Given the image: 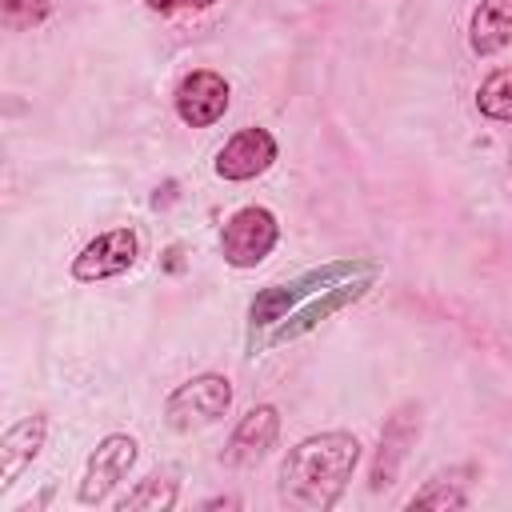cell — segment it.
I'll return each instance as SVG.
<instances>
[{
	"label": "cell",
	"mask_w": 512,
	"mask_h": 512,
	"mask_svg": "<svg viewBox=\"0 0 512 512\" xmlns=\"http://www.w3.org/2000/svg\"><path fill=\"white\" fill-rule=\"evenodd\" d=\"M360 460V440L352 432H320L304 436L296 448H288L280 464V504L296 512H328L344 496L352 472Z\"/></svg>",
	"instance_id": "obj_1"
},
{
	"label": "cell",
	"mask_w": 512,
	"mask_h": 512,
	"mask_svg": "<svg viewBox=\"0 0 512 512\" xmlns=\"http://www.w3.org/2000/svg\"><path fill=\"white\" fill-rule=\"evenodd\" d=\"M364 272H380V264H376V260H360V256H352V260H328V264H320V268L300 272V276L288 280V284H268V288H260V292L252 296V304H248V324H252V332H256V328H272V324L284 320L300 300H312V296H320L324 288L344 284V280L364 276Z\"/></svg>",
	"instance_id": "obj_2"
},
{
	"label": "cell",
	"mask_w": 512,
	"mask_h": 512,
	"mask_svg": "<svg viewBox=\"0 0 512 512\" xmlns=\"http://www.w3.org/2000/svg\"><path fill=\"white\" fill-rule=\"evenodd\" d=\"M232 404V384L220 372H200L184 384H176L164 400V424L172 432H196L216 424Z\"/></svg>",
	"instance_id": "obj_3"
},
{
	"label": "cell",
	"mask_w": 512,
	"mask_h": 512,
	"mask_svg": "<svg viewBox=\"0 0 512 512\" xmlns=\"http://www.w3.org/2000/svg\"><path fill=\"white\" fill-rule=\"evenodd\" d=\"M280 240V220L264 204L236 208L220 228V256L232 268H256Z\"/></svg>",
	"instance_id": "obj_4"
},
{
	"label": "cell",
	"mask_w": 512,
	"mask_h": 512,
	"mask_svg": "<svg viewBox=\"0 0 512 512\" xmlns=\"http://www.w3.org/2000/svg\"><path fill=\"white\" fill-rule=\"evenodd\" d=\"M376 276L380 272H364V276H352V280H344V284H332V288H324L320 296H312L308 304H300L296 312H288L284 320H276L272 324V332L268 336H260V340H252V352H260V348H272V344H284V340H300L304 332H312L320 320H328L332 312H340V308H348V304H356L372 284H376Z\"/></svg>",
	"instance_id": "obj_5"
},
{
	"label": "cell",
	"mask_w": 512,
	"mask_h": 512,
	"mask_svg": "<svg viewBox=\"0 0 512 512\" xmlns=\"http://www.w3.org/2000/svg\"><path fill=\"white\" fill-rule=\"evenodd\" d=\"M132 464H136V440H132L128 432H112V436H104V440L92 448L88 464H84L76 500H80V504H100V500H104V496L132 472Z\"/></svg>",
	"instance_id": "obj_6"
},
{
	"label": "cell",
	"mask_w": 512,
	"mask_h": 512,
	"mask_svg": "<svg viewBox=\"0 0 512 512\" xmlns=\"http://www.w3.org/2000/svg\"><path fill=\"white\" fill-rule=\"evenodd\" d=\"M140 256V240L132 228H112V232H100L96 240H88L76 260H72V276L80 284H96V280H112V276H124Z\"/></svg>",
	"instance_id": "obj_7"
},
{
	"label": "cell",
	"mask_w": 512,
	"mask_h": 512,
	"mask_svg": "<svg viewBox=\"0 0 512 512\" xmlns=\"http://www.w3.org/2000/svg\"><path fill=\"white\" fill-rule=\"evenodd\" d=\"M416 436H420V404L408 400L380 428V448H376V460H372V472H368V488L372 492L396 484V472H400L408 448L416 444Z\"/></svg>",
	"instance_id": "obj_8"
},
{
	"label": "cell",
	"mask_w": 512,
	"mask_h": 512,
	"mask_svg": "<svg viewBox=\"0 0 512 512\" xmlns=\"http://www.w3.org/2000/svg\"><path fill=\"white\" fill-rule=\"evenodd\" d=\"M228 100H232V88L220 72L212 68H196L188 72L180 84H176V116L188 124V128H208L216 124L224 112H228Z\"/></svg>",
	"instance_id": "obj_9"
},
{
	"label": "cell",
	"mask_w": 512,
	"mask_h": 512,
	"mask_svg": "<svg viewBox=\"0 0 512 512\" xmlns=\"http://www.w3.org/2000/svg\"><path fill=\"white\" fill-rule=\"evenodd\" d=\"M276 136L268 128H240L228 136V144L216 152V176L220 180H252L276 164Z\"/></svg>",
	"instance_id": "obj_10"
},
{
	"label": "cell",
	"mask_w": 512,
	"mask_h": 512,
	"mask_svg": "<svg viewBox=\"0 0 512 512\" xmlns=\"http://www.w3.org/2000/svg\"><path fill=\"white\" fill-rule=\"evenodd\" d=\"M276 436H280V412L272 404H252L236 420V428H232V436L224 444V464H232V468L256 464L260 456H268V448L276 444Z\"/></svg>",
	"instance_id": "obj_11"
},
{
	"label": "cell",
	"mask_w": 512,
	"mask_h": 512,
	"mask_svg": "<svg viewBox=\"0 0 512 512\" xmlns=\"http://www.w3.org/2000/svg\"><path fill=\"white\" fill-rule=\"evenodd\" d=\"M44 436H48V416H40V412L16 420L0 436V488H12L20 480V472L40 456Z\"/></svg>",
	"instance_id": "obj_12"
},
{
	"label": "cell",
	"mask_w": 512,
	"mask_h": 512,
	"mask_svg": "<svg viewBox=\"0 0 512 512\" xmlns=\"http://www.w3.org/2000/svg\"><path fill=\"white\" fill-rule=\"evenodd\" d=\"M468 44L476 56H496L500 48L512 44V0H480L472 12Z\"/></svg>",
	"instance_id": "obj_13"
},
{
	"label": "cell",
	"mask_w": 512,
	"mask_h": 512,
	"mask_svg": "<svg viewBox=\"0 0 512 512\" xmlns=\"http://www.w3.org/2000/svg\"><path fill=\"white\" fill-rule=\"evenodd\" d=\"M172 504H176V480L156 472L140 480L124 500H116V512H168Z\"/></svg>",
	"instance_id": "obj_14"
},
{
	"label": "cell",
	"mask_w": 512,
	"mask_h": 512,
	"mask_svg": "<svg viewBox=\"0 0 512 512\" xmlns=\"http://www.w3.org/2000/svg\"><path fill=\"white\" fill-rule=\"evenodd\" d=\"M476 108H480V116H488V120L512 124V68H496V72L480 84Z\"/></svg>",
	"instance_id": "obj_15"
},
{
	"label": "cell",
	"mask_w": 512,
	"mask_h": 512,
	"mask_svg": "<svg viewBox=\"0 0 512 512\" xmlns=\"http://www.w3.org/2000/svg\"><path fill=\"white\" fill-rule=\"evenodd\" d=\"M408 508H440V512H448V508H468V492L460 488L456 472H452V476L440 472V476H432L420 492H412Z\"/></svg>",
	"instance_id": "obj_16"
},
{
	"label": "cell",
	"mask_w": 512,
	"mask_h": 512,
	"mask_svg": "<svg viewBox=\"0 0 512 512\" xmlns=\"http://www.w3.org/2000/svg\"><path fill=\"white\" fill-rule=\"evenodd\" d=\"M48 12H52L48 0H0V20H4V28H12V32H28V28L44 24Z\"/></svg>",
	"instance_id": "obj_17"
},
{
	"label": "cell",
	"mask_w": 512,
	"mask_h": 512,
	"mask_svg": "<svg viewBox=\"0 0 512 512\" xmlns=\"http://www.w3.org/2000/svg\"><path fill=\"white\" fill-rule=\"evenodd\" d=\"M152 12H200V8H212L216 0H144Z\"/></svg>",
	"instance_id": "obj_18"
},
{
	"label": "cell",
	"mask_w": 512,
	"mask_h": 512,
	"mask_svg": "<svg viewBox=\"0 0 512 512\" xmlns=\"http://www.w3.org/2000/svg\"><path fill=\"white\" fill-rule=\"evenodd\" d=\"M240 500L236 496H212V500H204V508H236Z\"/></svg>",
	"instance_id": "obj_19"
}]
</instances>
